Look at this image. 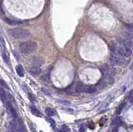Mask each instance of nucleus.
Masks as SVG:
<instances>
[{"mask_svg":"<svg viewBox=\"0 0 133 132\" xmlns=\"http://www.w3.org/2000/svg\"><path fill=\"white\" fill-rule=\"evenodd\" d=\"M28 96L29 100L31 101L32 102H35V101H36V97H35V96L32 94V93L28 92Z\"/></svg>","mask_w":133,"mask_h":132,"instance_id":"18","label":"nucleus"},{"mask_svg":"<svg viewBox=\"0 0 133 132\" xmlns=\"http://www.w3.org/2000/svg\"><path fill=\"white\" fill-rule=\"evenodd\" d=\"M38 47V44L35 42H24L19 45V50L24 55H28L35 52Z\"/></svg>","mask_w":133,"mask_h":132,"instance_id":"2","label":"nucleus"},{"mask_svg":"<svg viewBox=\"0 0 133 132\" xmlns=\"http://www.w3.org/2000/svg\"><path fill=\"white\" fill-rule=\"evenodd\" d=\"M3 58H4V62H6L7 64H8V65H10V59H9V58H8V54L6 53L5 52H3Z\"/></svg>","mask_w":133,"mask_h":132,"instance_id":"16","label":"nucleus"},{"mask_svg":"<svg viewBox=\"0 0 133 132\" xmlns=\"http://www.w3.org/2000/svg\"><path fill=\"white\" fill-rule=\"evenodd\" d=\"M56 101L58 104H61V105H64V106H69L71 103L70 101H65V100H56Z\"/></svg>","mask_w":133,"mask_h":132,"instance_id":"17","label":"nucleus"},{"mask_svg":"<svg viewBox=\"0 0 133 132\" xmlns=\"http://www.w3.org/2000/svg\"><path fill=\"white\" fill-rule=\"evenodd\" d=\"M130 68H131V71H133V62L131 63V67H130Z\"/></svg>","mask_w":133,"mask_h":132,"instance_id":"28","label":"nucleus"},{"mask_svg":"<svg viewBox=\"0 0 133 132\" xmlns=\"http://www.w3.org/2000/svg\"><path fill=\"white\" fill-rule=\"evenodd\" d=\"M17 130V123L16 122H12L9 127H8V130L7 132H16Z\"/></svg>","mask_w":133,"mask_h":132,"instance_id":"14","label":"nucleus"},{"mask_svg":"<svg viewBox=\"0 0 133 132\" xmlns=\"http://www.w3.org/2000/svg\"><path fill=\"white\" fill-rule=\"evenodd\" d=\"M124 106H125V104H124V103H122V104H121V105H120V106L118 107V109H117V113L119 114V113L121 112V110H122V108H123Z\"/></svg>","mask_w":133,"mask_h":132,"instance_id":"24","label":"nucleus"},{"mask_svg":"<svg viewBox=\"0 0 133 132\" xmlns=\"http://www.w3.org/2000/svg\"><path fill=\"white\" fill-rule=\"evenodd\" d=\"M16 71L19 77H24V70L21 65H18L16 67Z\"/></svg>","mask_w":133,"mask_h":132,"instance_id":"12","label":"nucleus"},{"mask_svg":"<svg viewBox=\"0 0 133 132\" xmlns=\"http://www.w3.org/2000/svg\"><path fill=\"white\" fill-rule=\"evenodd\" d=\"M117 52L118 55L122 56V58H130V56L132 55L131 49L129 48V47H118V48L117 49Z\"/></svg>","mask_w":133,"mask_h":132,"instance_id":"3","label":"nucleus"},{"mask_svg":"<svg viewBox=\"0 0 133 132\" xmlns=\"http://www.w3.org/2000/svg\"><path fill=\"white\" fill-rule=\"evenodd\" d=\"M76 91L78 93H84L85 92V85L82 83H78L76 86Z\"/></svg>","mask_w":133,"mask_h":132,"instance_id":"11","label":"nucleus"},{"mask_svg":"<svg viewBox=\"0 0 133 132\" xmlns=\"http://www.w3.org/2000/svg\"><path fill=\"white\" fill-rule=\"evenodd\" d=\"M96 91V87L92 86H85V92L84 93H89V94H92V93H94Z\"/></svg>","mask_w":133,"mask_h":132,"instance_id":"13","label":"nucleus"},{"mask_svg":"<svg viewBox=\"0 0 133 132\" xmlns=\"http://www.w3.org/2000/svg\"><path fill=\"white\" fill-rule=\"evenodd\" d=\"M124 36L126 38L133 40V26L128 25L126 27V30L124 31Z\"/></svg>","mask_w":133,"mask_h":132,"instance_id":"5","label":"nucleus"},{"mask_svg":"<svg viewBox=\"0 0 133 132\" xmlns=\"http://www.w3.org/2000/svg\"><path fill=\"white\" fill-rule=\"evenodd\" d=\"M13 56H14V58H16V60L18 62H19L20 61V56H19V55L18 54V52H16L15 51H13Z\"/></svg>","mask_w":133,"mask_h":132,"instance_id":"22","label":"nucleus"},{"mask_svg":"<svg viewBox=\"0 0 133 132\" xmlns=\"http://www.w3.org/2000/svg\"><path fill=\"white\" fill-rule=\"evenodd\" d=\"M45 112H46V114L48 116H55V110H53V108H47L46 110H45Z\"/></svg>","mask_w":133,"mask_h":132,"instance_id":"15","label":"nucleus"},{"mask_svg":"<svg viewBox=\"0 0 133 132\" xmlns=\"http://www.w3.org/2000/svg\"><path fill=\"white\" fill-rule=\"evenodd\" d=\"M42 91H43V93H45L46 95H50V93L48 92V91H47V90L44 89V88H42Z\"/></svg>","mask_w":133,"mask_h":132,"instance_id":"27","label":"nucleus"},{"mask_svg":"<svg viewBox=\"0 0 133 132\" xmlns=\"http://www.w3.org/2000/svg\"><path fill=\"white\" fill-rule=\"evenodd\" d=\"M8 34L11 37L16 38V39H27V38L30 37V36H31V33L28 30L19 28L9 29L8 30Z\"/></svg>","mask_w":133,"mask_h":132,"instance_id":"1","label":"nucleus"},{"mask_svg":"<svg viewBox=\"0 0 133 132\" xmlns=\"http://www.w3.org/2000/svg\"><path fill=\"white\" fill-rule=\"evenodd\" d=\"M30 110L34 116H38V117H42V113L40 112V110H38L37 108L33 106H30Z\"/></svg>","mask_w":133,"mask_h":132,"instance_id":"10","label":"nucleus"},{"mask_svg":"<svg viewBox=\"0 0 133 132\" xmlns=\"http://www.w3.org/2000/svg\"><path fill=\"white\" fill-rule=\"evenodd\" d=\"M19 132H24V131H19Z\"/></svg>","mask_w":133,"mask_h":132,"instance_id":"29","label":"nucleus"},{"mask_svg":"<svg viewBox=\"0 0 133 132\" xmlns=\"http://www.w3.org/2000/svg\"><path fill=\"white\" fill-rule=\"evenodd\" d=\"M31 63L33 67H41L44 64V60L41 58H38V56H33L31 58Z\"/></svg>","mask_w":133,"mask_h":132,"instance_id":"4","label":"nucleus"},{"mask_svg":"<svg viewBox=\"0 0 133 132\" xmlns=\"http://www.w3.org/2000/svg\"><path fill=\"white\" fill-rule=\"evenodd\" d=\"M118 42L120 43L123 44L126 47H129V48H133V42L131 39L128 38H118Z\"/></svg>","mask_w":133,"mask_h":132,"instance_id":"6","label":"nucleus"},{"mask_svg":"<svg viewBox=\"0 0 133 132\" xmlns=\"http://www.w3.org/2000/svg\"><path fill=\"white\" fill-rule=\"evenodd\" d=\"M0 46H1L4 49L5 48V42L2 37H0Z\"/></svg>","mask_w":133,"mask_h":132,"instance_id":"21","label":"nucleus"},{"mask_svg":"<svg viewBox=\"0 0 133 132\" xmlns=\"http://www.w3.org/2000/svg\"><path fill=\"white\" fill-rule=\"evenodd\" d=\"M88 127L90 129H92V130L95 129V125H94V124H93V122H90V124L88 125Z\"/></svg>","mask_w":133,"mask_h":132,"instance_id":"25","label":"nucleus"},{"mask_svg":"<svg viewBox=\"0 0 133 132\" xmlns=\"http://www.w3.org/2000/svg\"><path fill=\"white\" fill-rule=\"evenodd\" d=\"M110 62L111 64H114V65H121V64H122V60L119 58H117V56H112L110 58Z\"/></svg>","mask_w":133,"mask_h":132,"instance_id":"9","label":"nucleus"},{"mask_svg":"<svg viewBox=\"0 0 133 132\" xmlns=\"http://www.w3.org/2000/svg\"><path fill=\"white\" fill-rule=\"evenodd\" d=\"M47 121L51 123V125H55V121H54L53 119H51V118H47Z\"/></svg>","mask_w":133,"mask_h":132,"instance_id":"26","label":"nucleus"},{"mask_svg":"<svg viewBox=\"0 0 133 132\" xmlns=\"http://www.w3.org/2000/svg\"><path fill=\"white\" fill-rule=\"evenodd\" d=\"M120 124H121V121H120V119L118 117H117L116 119L113 120V125H118Z\"/></svg>","mask_w":133,"mask_h":132,"instance_id":"20","label":"nucleus"},{"mask_svg":"<svg viewBox=\"0 0 133 132\" xmlns=\"http://www.w3.org/2000/svg\"><path fill=\"white\" fill-rule=\"evenodd\" d=\"M5 106H6V107H7V110H8V112L10 113V115L13 116V118H17V112H16V110H14V108L10 104L9 101H8V102L5 104Z\"/></svg>","mask_w":133,"mask_h":132,"instance_id":"7","label":"nucleus"},{"mask_svg":"<svg viewBox=\"0 0 133 132\" xmlns=\"http://www.w3.org/2000/svg\"><path fill=\"white\" fill-rule=\"evenodd\" d=\"M40 79H41V81H43V82H47L48 81H49V77H48L47 75H43V76H42L40 77Z\"/></svg>","mask_w":133,"mask_h":132,"instance_id":"19","label":"nucleus"},{"mask_svg":"<svg viewBox=\"0 0 133 132\" xmlns=\"http://www.w3.org/2000/svg\"><path fill=\"white\" fill-rule=\"evenodd\" d=\"M29 72L31 73L32 76H38L41 72V69L40 67H33V66H32L29 69Z\"/></svg>","mask_w":133,"mask_h":132,"instance_id":"8","label":"nucleus"},{"mask_svg":"<svg viewBox=\"0 0 133 132\" xmlns=\"http://www.w3.org/2000/svg\"><path fill=\"white\" fill-rule=\"evenodd\" d=\"M66 131H69V128L66 125H62L61 130H60V132H66Z\"/></svg>","mask_w":133,"mask_h":132,"instance_id":"23","label":"nucleus"}]
</instances>
